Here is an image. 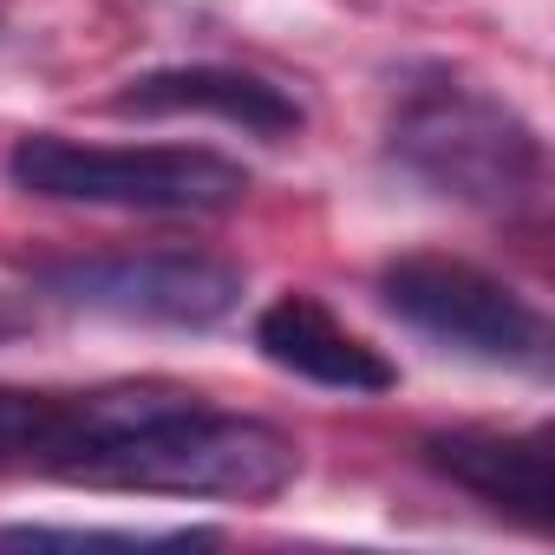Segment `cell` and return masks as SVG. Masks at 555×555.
<instances>
[{
    "instance_id": "cell-6",
    "label": "cell",
    "mask_w": 555,
    "mask_h": 555,
    "mask_svg": "<svg viewBox=\"0 0 555 555\" xmlns=\"http://www.w3.org/2000/svg\"><path fill=\"white\" fill-rule=\"evenodd\" d=\"M425 464L470 490L477 503L548 529L555 522V451L548 431H438L425 438Z\"/></svg>"
},
{
    "instance_id": "cell-3",
    "label": "cell",
    "mask_w": 555,
    "mask_h": 555,
    "mask_svg": "<svg viewBox=\"0 0 555 555\" xmlns=\"http://www.w3.org/2000/svg\"><path fill=\"white\" fill-rule=\"evenodd\" d=\"M8 170L34 196L105 203V209H235L248 196L242 164L177 144H79L40 131L14 144Z\"/></svg>"
},
{
    "instance_id": "cell-5",
    "label": "cell",
    "mask_w": 555,
    "mask_h": 555,
    "mask_svg": "<svg viewBox=\"0 0 555 555\" xmlns=\"http://www.w3.org/2000/svg\"><path fill=\"white\" fill-rule=\"evenodd\" d=\"M379 295L399 321H412L418 334L457 347V353H477V360H516V366H535L542 347H548V327L542 314L503 288L496 274L470 268V261H451V255H405L379 274Z\"/></svg>"
},
{
    "instance_id": "cell-11",
    "label": "cell",
    "mask_w": 555,
    "mask_h": 555,
    "mask_svg": "<svg viewBox=\"0 0 555 555\" xmlns=\"http://www.w3.org/2000/svg\"><path fill=\"white\" fill-rule=\"evenodd\" d=\"M27 327H34V314H27L14 295H0V347H8V340H21Z\"/></svg>"
},
{
    "instance_id": "cell-4",
    "label": "cell",
    "mask_w": 555,
    "mask_h": 555,
    "mask_svg": "<svg viewBox=\"0 0 555 555\" xmlns=\"http://www.w3.org/2000/svg\"><path fill=\"white\" fill-rule=\"evenodd\" d=\"M40 288L118 314V321H151V327H216L242 301V268L196 255V248H144V255H79V261H47Z\"/></svg>"
},
{
    "instance_id": "cell-2",
    "label": "cell",
    "mask_w": 555,
    "mask_h": 555,
    "mask_svg": "<svg viewBox=\"0 0 555 555\" xmlns=\"http://www.w3.org/2000/svg\"><path fill=\"white\" fill-rule=\"evenodd\" d=\"M399 164L470 209H522L542 183V138L522 112L477 86H418L392 125Z\"/></svg>"
},
{
    "instance_id": "cell-1",
    "label": "cell",
    "mask_w": 555,
    "mask_h": 555,
    "mask_svg": "<svg viewBox=\"0 0 555 555\" xmlns=\"http://www.w3.org/2000/svg\"><path fill=\"white\" fill-rule=\"evenodd\" d=\"M47 464L66 483H92V490L261 503L295 483L301 451L268 418L216 412L157 386H118L79 399V418Z\"/></svg>"
},
{
    "instance_id": "cell-8",
    "label": "cell",
    "mask_w": 555,
    "mask_h": 555,
    "mask_svg": "<svg viewBox=\"0 0 555 555\" xmlns=\"http://www.w3.org/2000/svg\"><path fill=\"white\" fill-rule=\"evenodd\" d=\"M255 347L261 360H274L295 379H314L327 392H392V360L379 347H366L360 334H347L314 295H282L268 301L255 321Z\"/></svg>"
},
{
    "instance_id": "cell-9",
    "label": "cell",
    "mask_w": 555,
    "mask_h": 555,
    "mask_svg": "<svg viewBox=\"0 0 555 555\" xmlns=\"http://www.w3.org/2000/svg\"><path fill=\"white\" fill-rule=\"evenodd\" d=\"M79 418V399L53 392H8L0 386V457H53Z\"/></svg>"
},
{
    "instance_id": "cell-10",
    "label": "cell",
    "mask_w": 555,
    "mask_h": 555,
    "mask_svg": "<svg viewBox=\"0 0 555 555\" xmlns=\"http://www.w3.org/2000/svg\"><path fill=\"white\" fill-rule=\"evenodd\" d=\"M0 542H73V548H183V542H209L203 529H53V522H27V529H0Z\"/></svg>"
},
{
    "instance_id": "cell-7",
    "label": "cell",
    "mask_w": 555,
    "mask_h": 555,
    "mask_svg": "<svg viewBox=\"0 0 555 555\" xmlns=\"http://www.w3.org/2000/svg\"><path fill=\"white\" fill-rule=\"evenodd\" d=\"M112 112L125 118H222V125H242L255 138H295L301 131V105L268 86V79H248V73H229V66H170V73H144L131 79Z\"/></svg>"
}]
</instances>
